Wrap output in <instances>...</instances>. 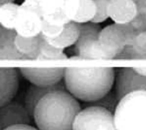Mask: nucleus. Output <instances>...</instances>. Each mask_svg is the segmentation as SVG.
<instances>
[{
  "label": "nucleus",
  "mask_w": 146,
  "mask_h": 130,
  "mask_svg": "<svg viewBox=\"0 0 146 130\" xmlns=\"http://www.w3.org/2000/svg\"><path fill=\"white\" fill-rule=\"evenodd\" d=\"M115 71L113 67H66L64 83L73 97L88 103L100 99L112 90Z\"/></svg>",
  "instance_id": "nucleus-1"
},
{
  "label": "nucleus",
  "mask_w": 146,
  "mask_h": 130,
  "mask_svg": "<svg viewBox=\"0 0 146 130\" xmlns=\"http://www.w3.org/2000/svg\"><path fill=\"white\" fill-rule=\"evenodd\" d=\"M80 110L78 99L67 91H53L36 104L32 117L39 130H72Z\"/></svg>",
  "instance_id": "nucleus-2"
},
{
  "label": "nucleus",
  "mask_w": 146,
  "mask_h": 130,
  "mask_svg": "<svg viewBox=\"0 0 146 130\" xmlns=\"http://www.w3.org/2000/svg\"><path fill=\"white\" fill-rule=\"evenodd\" d=\"M113 115L117 130H146V91L133 92L122 97Z\"/></svg>",
  "instance_id": "nucleus-3"
},
{
  "label": "nucleus",
  "mask_w": 146,
  "mask_h": 130,
  "mask_svg": "<svg viewBox=\"0 0 146 130\" xmlns=\"http://www.w3.org/2000/svg\"><path fill=\"white\" fill-rule=\"evenodd\" d=\"M137 33L130 23H113L102 29L99 41L110 59H115L125 47L131 45Z\"/></svg>",
  "instance_id": "nucleus-4"
},
{
  "label": "nucleus",
  "mask_w": 146,
  "mask_h": 130,
  "mask_svg": "<svg viewBox=\"0 0 146 130\" xmlns=\"http://www.w3.org/2000/svg\"><path fill=\"white\" fill-rule=\"evenodd\" d=\"M79 29L80 36L73 48L75 55L86 60H110L99 41V35L102 30L100 23H80Z\"/></svg>",
  "instance_id": "nucleus-5"
},
{
  "label": "nucleus",
  "mask_w": 146,
  "mask_h": 130,
  "mask_svg": "<svg viewBox=\"0 0 146 130\" xmlns=\"http://www.w3.org/2000/svg\"><path fill=\"white\" fill-rule=\"evenodd\" d=\"M72 130H117L114 115L104 107L89 105L78 113Z\"/></svg>",
  "instance_id": "nucleus-6"
},
{
  "label": "nucleus",
  "mask_w": 146,
  "mask_h": 130,
  "mask_svg": "<svg viewBox=\"0 0 146 130\" xmlns=\"http://www.w3.org/2000/svg\"><path fill=\"white\" fill-rule=\"evenodd\" d=\"M42 18L38 5L23 2L19 6L15 23L17 34L23 37H37L41 34Z\"/></svg>",
  "instance_id": "nucleus-7"
},
{
  "label": "nucleus",
  "mask_w": 146,
  "mask_h": 130,
  "mask_svg": "<svg viewBox=\"0 0 146 130\" xmlns=\"http://www.w3.org/2000/svg\"><path fill=\"white\" fill-rule=\"evenodd\" d=\"M137 91H146V77L137 73L133 67L118 69L115 79V93L118 101L128 94Z\"/></svg>",
  "instance_id": "nucleus-8"
},
{
  "label": "nucleus",
  "mask_w": 146,
  "mask_h": 130,
  "mask_svg": "<svg viewBox=\"0 0 146 130\" xmlns=\"http://www.w3.org/2000/svg\"><path fill=\"white\" fill-rule=\"evenodd\" d=\"M19 72L32 85L40 87H50L62 82V79H64V68L21 67L19 68Z\"/></svg>",
  "instance_id": "nucleus-9"
},
{
  "label": "nucleus",
  "mask_w": 146,
  "mask_h": 130,
  "mask_svg": "<svg viewBox=\"0 0 146 130\" xmlns=\"http://www.w3.org/2000/svg\"><path fill=\"white\" fill-rule=\"evenodd\" d=\"M32 118L24 104L12 100L0 107L1 130L15 125L30 124Z\"/></svg>",
  "instance_id": "nucleus-10"
},
{
  "label": "nucleus",
  "mask_w": 146,
  "mask_h": 130,
  "mask_svg": "<svg viewBox=\"0 0 146 130\" xmlns=\"http://www.w3.org/2000/svg\"><path fill=\"white\" fill-rule=\"evenodd\" d=\"M96 13L94 0H66L65 13L70 21L79 24L92 22Z\"/></svg>",
  "instance_id": "nucleus-11"
},
{
  "label": "nucleus",
  "mask_w": 146,
  "mask_h": 130,
  "mask_svg": "<svg viewBox=\"0 0 146 130\" xmlns=\"http://www.w3.org/2000/svg\"><path fill=\"white\" fill-rule=\"evenodd\" d=\"M107 14L114 23H130L139 14L137 0H110Z\"/></svg>",
  "instance_id": "nucleus-12"
},
{
  "label": "nucleus",
  "mask_w": 146,
  "mask_h": 130,
  "mask_svg": "<svg viewBox=\"0 0 146 130\" xmlns=\"http://www.w3.org/2000/svg\"><path fill=\"white\" fill-rule=\"evenodd\" d=\"M19 88V74L14 67H0V107L11 102Z\"/></svg>",
  "instance_id": "nucleus-13"
},
{
  "label": "nucleus",
  "mask_w": 146,
  "mask_h": 130,
  "mask_svg": "<svg viewBox=\"0 0 146 130\" xmlns=\"http://www.w3.org/2000/svg\"><path fill=\"white\" fill-rule=\"evenodd\" d=\"M66 2V0H42L38 7L42 20L62 26L70 22L65 13Z\"/></svg>",
  "instance_id": "nucleus-14"
},
{
  "label": "nucleus",
  "mask_w": 146,
  "mask_h": 130,
  "mask_svg": "<svg viewBox=\"0 0 146 130\" xmlns=\"http://www.w3.org/2000/svg\"><path fill=\"white\" fill-rule=\"evenodd\" d=\"M16 35L15 29H9L0 25V60H27L15 47Z\"/></svg>",
  "instance_id": "nucleus-15"
},
{
  "label": "nucleus",
  "mask_w": 146,
  "mask_h": 130,
  "mask_svg": "<svg viewBox=\"0 0 146 130\" xmlns=\"http://www.w3.org/2000/svg\"><path fill=\"white\" fill-rule=\"evenodd\" d=\"M58 90H66L64 83L60 82L59 84L50 87H40L35 85L29 87L24 97V105L31 115L33 116L34 110L36 104L40 102L42 97L50 92Z\"/></svg>",
  "instance_id": "nucleus-16"
},
{
  "label": "nucleus",
  "mask_w": 146,
  "mask_h": 130,
  "mask_svg": "<svg viewBox=\"0 0 146 130\" xmlns=\"http://www.w3.org/2000/svg\"><path fill=\"white\" fill-rule=\"evenodd\" d=\"M80 36L79 24L70 21L64 27L62 32L58 37L53 39H46L48 42L61 50L75 45Z\"/></svg>",
  "instance_id": "nucleus-17"
},
{
  "label": "nucleus",
  "mask_w": 146,
  "mask_h": 130,
  "mask_svg": "<svg viewBox=\"0 0 146 130\" xmlns=\"http://www.w3.org/2000/svg\"><path fill=\"white\" fill-rule=\"evenodd\" d=\"M23 37L17 34L15 39V45L19 53L27 57V60H35L40 50V37Z\"/></svg>",
  "instance_id": "nucleus-18"
},
{
  "label": "nucleus",
  "mask_w": 146,
  "mask_h": 130,
  "mask_svg": "<svg viewBox=\"0 0 146 130\" xmlns=\"http://www.w3.org/2000/svg\"><path fill=\"white\" fill-rule=\"evenodd\" d=\"M40 37V50L35 60H64L68 58L63 50L57 48L49 43L41 34Z\"/></svg>",
  "instance_id": "nucleus-19"
},
{
  "label": "nucleus",
  "mask_w": 146,
  "mask_h": 130,
  "mask_svg": "<svg viewBox=\"0 0 146 130\" xmlns=\"http://www.w3.org/2000/svg\"><path fill=\"white\" fill-rule=\"evenodd\" d=\"M19 6L14 2L0 5V25L9 29H15Z\"/></svg>",
  "instance_id": "nucleus-20"
},
{
  "label": "nucleus",
  "mask_w": 146,
  "mask_h": 130,
  "mask_svg": "<svg viewBox=\"0 0 146 130\" xmlns=\"http://www.w3.org/2000/svg\"><path fill=\"white\" fill-rule=\"evenodd\" d=\"M118 99H117L115 93L110 91L109 93L107 94L106 95H105L103 97H102L100 99L97 100V101L93 102V103H91V105L104 107V108L111 111L112 113H114L115 107L118 105Z\"/></svg>",
  "instance_id": "nucleus-21"
},
{
  "label": "nucleus",
  "mask_w": 146,
  "mask_h": 130,
  "mask_svg": "<svg viewBox=\"0 0 146 130\" xmlns=\"http://www.w3.org/2000/svg\"><path fill=\"white\" fill-rule=\"evenodd\" d=\"M64 26L53 24L42 20L41 34L46 39L56 38L62 33Z\"/></svg>",
  "instance_id": "nucleus-22"
},
{
  "label": "nucleus",
  "mask_w": 146,
  "mask_h": 130,
  "mask_svg": "<svg viewBox=\"0 0 146 130\" xmlns=\"http://www.w3.org/2000/svg\"><path fill=\"white\" fill-rule=\"evenodd\" d=\"M94 1L96 4L97 13L92 22L96 23H102L108 19V14H107V7L110 0H94Z\"/></svg>",
  "instance_id": "nucleus-23"
},
{
  "label": "nucleus",
  "mask_w": 146,
  "mask_h": 130,
  "mask_svg": "<svg viewBox=\"0 0 146 130\" xmlns=\"http://www.w3.org/2000/svg\"><path fill=\"white\" fill-rule=\"evenodd\" d=\"M130 24L137 32H146L145 15L138 14L136 18L130 23Z\"/></svg>",
  "instance_id": "nucleus-24"
},
{
  "label": "nucleus",
  "mask_w": 146,
  "mask_h": 130,
  "mask_svg": "<svg viewBox=\"0 0 146 130\" xmlns=\"http://www.w3.org/2000/svg\"><path fill=\"white\" fill-rule=\"evenodd\" d=\"M3 130H39L37 128L32 127L30 124H21V125H15L8 127Z\"/></svg>",
  "instance_id": "nucleus-25"
},
{
  "label": "nucleus",
  "mask_w": 146,
  "mask_h": 130,
  "mask_svg": "<svg viewBox=\"0 0 146 130\" xmlns=\"http://www.w3.org/2000/svg\"><path fill=\"white\" fill-rule=\"evenodd\" d=\"M137 5L139 14L146 15V0H137Z\"/></svg>",
  "instance_id": "nucleus-26"
},
{
  "label": "nucleus",
  "mask_w": 146,
  "mask_h": 130,
  "mask_svg": "<svg viewBox=\"0 0 146 130\" xmlns=\"http://www.w3.org/2000/svg\"><path fill=\"white\" fill-rule=\"evenodd\" d=\"M135 72L142 76L146 77V67H133Z\"/></svg>",
  "instance_id": "nucleus-27"
},
{
  "label": "nucleus",
  "mask_w": 146,
  "mask_h": 130,
  "mask_svg": "<svg viewBox=\"0 0 146 130\" xmlns=\"http://www.w3.org/2000/svg\"><path fill=\"white\" fill-rule=\"evenodd\" d=\"M41 1L42 0H24V2H29V3H33V4H35V5H37L40 3V2H41Z\"/></svg>",
  "instance_id": "nucleus-28"
},
{
  "label": "nucleus",
  "mask_w": 146,
  "mask_h": 130,
  "mask_svg": "<svg viewBox=\"0 0 146 130\" xmlns=\"http://www.w3.org/2000/svg\"><path fill=\"white\" fill-rule=\"evenodd\" d=\"M15 0H0V5H3V4L10 3V2H13Z\"/></svg>",
  "instance_id": "nucleus-29"
},
{
  "label": "nucleus",
  "mask_w": 146,
  "mask_h": 130,
  "mask_svg": "<svg viewBox=\"0 0 146 130\" xmlns=\"http://www.w3.org/2000/svg\"><path fill=\"white\" fill-rule=\"evenodd\" d=\"M0 130H1V128H0Z\"/></svg>",
  "instance_id": "nucleus-30"
},
{
  "label": "nucleus",
  "mask_w": 146,
  "mask_h": 130,
  "mask_svg": "<svg viewBox=\"0 0 146 130\" xmlns=\"http://www.w3.org/2000/svg\"><path fill=\"white\" fill-rule=\"evenodd\" d=\"M145 17H146V15H145Z\"/></svg>",
  "instance_id": "nucleus-31"
},
{
  "label": "nucleus",
  "mask_w": 146,
  "mask_h": 130,
  "mask_svg": "<svg viewBox=\"0 0 146 130\" xmlns=\"http://www.w3.org/2000/svg\"></svg>",
  "instance_id": "nucleus-32"
}]
</instances>
